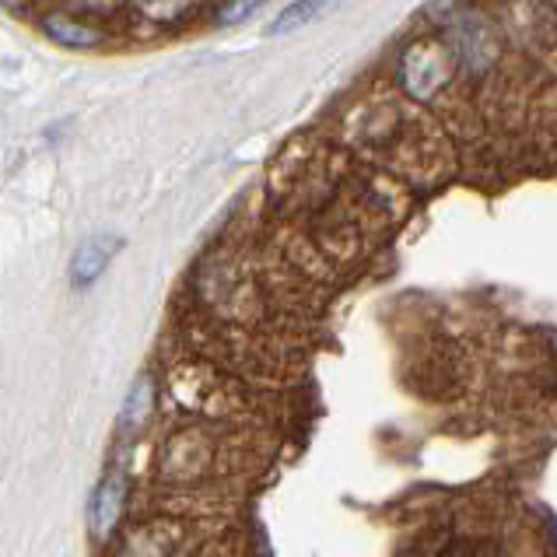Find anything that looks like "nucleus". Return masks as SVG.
I'll return each mask as SVG.
<instances>
[{"instance_id": "nucleus-3", "label": "nucleus", "mask_w": 557, "mask_h": 557, "mask_svg": "<svg viewBox=\"0 0 557 557\" xmlns=\"http://www.w3.org/2000/svg\"><path fill=\"white\" fill-rule=\"evenodd\" d=\"M330 8H337V0H295V4H288L267 25V36H292V32L320 22Z\"/></svg>"}, {"instance_id": "nucleus-6", "label": "nucleus", "mask_w": 557, "mask_h": 557, "mask_svg": "<svg viewBox=\"0 0 557 557\" xmlns=\"http://www.w3.org/2000/svg\"><path fill=\"white\" fill-rule=\"evenodd\" d=\"M263 4H267V0H232V4H228L225 11H221V22H228V25L246 22L249 14H257Z\"/></svg>"}, {"instance_id": "nucleus-2", "label": "nucleus", "mask_w": 557, "mask_h": 557, "mask_svg": "<svg viewBox=\"0 0 557 557\" xmlns=\"http://www.w3.org/2000/svg\"><path fill=\"white\" fill-rule=\"evenodd\" d=\"M120 512H123V476L113 473V476H106L91 498V533L106 540L113 533Z\"/></svg>"}, {"instance_id": "nucleus-1", "label": "nucleus", "mask_w": 557, "mask_h": 557, "mask_svg": "<svg viewBox=\"0 0 557 557\" xmlns=\"http://www.w3.org/2000/svg\"><path fill=\"white\" fill-rule=\"evenodd\" d=\"M123 249V243L116 235H95L88 243L77 246V252L71 257V284L74 288H88L102 277V270L109 267V260Z\"/></svg>"}, {"instance_id": "nucleus-4", "label": "nucleus", "mask_w": 557, "mask_h": 557, "mask_svg": "<svg viewBox=\"0 0 557 557\" xmlns=\"http://www.w3.org/2000/svg\"><path fill=\"white\" fill-rule=\"evenodd\" d=\"M46 32L60 42V46H74V50H82V46H95L102 42V32H95L82 22H71L63 18V14H50V22H46Z\"/></svg>"}, {"instance_id": "nucleus-7", "label": "nucleus", "mask_w": 557, "mask_h": 557, "mask_svg": "<svg viewBox=\"0 0 557 557\" xmlns=\"http://www.w3.org/2000/svg\"><path fill=\"white\" fill-rule=\"evenodd\" d=\"M88 4H109V0H88Z\"/></svg>"}, {"instance_id": "nucleus-5", "label": "nucleus", "mask_w": 557, "mask_h": 557, "mask_svg": "<svg viewBox=\"0 0 557 557\" xmlns=\"http://www.w3.org/2000/svg\"><path fill=\"white\" fill-rule=\"evenodd\" d=\"M151 407H154L151 379H137V382H134V389H131V396H126V404H123V413H120L123 428H140V424L148 421Z\"/></svg>"}]
</instances>
